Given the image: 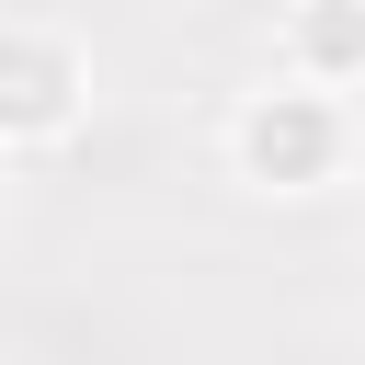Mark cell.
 <instances>
[{"mask_svg":"<svg viewBox=\"0 0 365 365\" xmlns=\"http://www.w3.org/2000/svg\"><path fill=\"white\" fill-rule=\"evenodd\" d=\"M228 160H240V182H262V194H319V182H342V160H354V114H342L331 91H308V80H262V91H240V114H228Z\"/></svg>","mask_w":365,"mask_h":365,"instance_id":"cell-1","label":"cell"},{"mask_svg":"<svg viewBox=\"0 0 365 365\" xmlns=\"http://www.w3.org/2000/svg\"><path fill=\"white\" fill-rule=\"evenodd\" d=\"M91 114V57L57 23H0V148H57Z\"/></svg>","mask_w":365,"mask_h":365,"instance_id":"cell-2","label":"cell"},{"mask_svg":"<svg viewBox=\"0 0 365 365\" xmlns=\"http://www.w3.org/2000/svg\"><path fill=\"white\" fill-rule=\"evenodd\" d=\"M285 80L354 91L365 80V0H285Z\"/></svg>","mask_w":365,"mask_h":365,"instance_id":"cell-3","label":"cell"},{"mask_svg":"<svg viewBox=\"0 0 365 365\" xmlns=\"http://www.w3.org/2000/svg\"><path fill=\"white\" fill-rule=\"evenodd\" d=\"M0 194H11V148H0Z\"/></svg>","mask_w":365,"mask_h":365,"instance_id":"cell-4","label":"cell"}]
</instances>
